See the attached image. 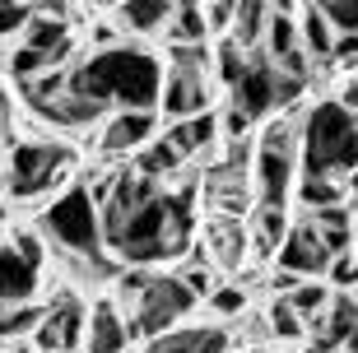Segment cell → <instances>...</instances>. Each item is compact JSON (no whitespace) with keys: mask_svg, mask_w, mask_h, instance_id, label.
Masks as SVG:
<instances>
[{"mask_svg":"<svg viewBox=\"0 0 358 353\" xmlns=\"http://www.w3.org/2000/svg\"><path fill=\"white\" fill-rule=\"evenodd\" d=\"M42 261H47V237L38 228H19L10 242H0V302H33L42 284Z\"/></svg>","mask_w":358,"mask_h":353,"instance_id":"ba28073f","label":"cell"},{"mask_svg":"<svg viewBox=\"0 0 358 353\" xmlns=\"http://www.w3.org/2000/svg\"><path fill=\"white\" fill-rule=\"evenodd\" d=\"M293 200H298L303 210H326V205L349 200V191H345L340 177H331V172H303V177L293 182Z\"/></svg>","mask_w":358,"mask_h":353,"instance_id":"d6986e66","label":"cell"},{"mask_svg":"<svg viewBox=\"0 0 358 353\" xmlns=\"http://www.w3.org/2000/svg\"><path fill=\"white\" fill-rule=\"evenodd\" d=\"M186 288H191V293H196V298H210L214 293V270L210 265H196V270H186Z\"/></svg>","mask_w":358,"mask_h":353,"instance_id":"836d02e7","label":"cell"},{"mask_svg":"<svg viewBox=\"0 0 358 353\" xmlns=\"http://www.w3.org/2000/svg\"><path fill=\"white\" fill-rule=\"evenodd\" d=\"M284 233H289V219H284V205H256V261H275L279 247H284Z\"/></svg>","mask_w":358,"mask_h":353,"instance_id":"44dd1931","label":"cell"},{"mask_svg":"<svg viewBox=\"0 0 358 353\" xmlns=\"http://www.w3.org/2000/svg\"><path fill=\"white\" fill-rule=\"evenodd\" d=\"M70 89L93 98V103L112 112V107H159L163 93V61L135 42L117 47H98L89 61L70 66Z\"/></svg>","mask_w":358,"mask_h":353,"instance_id":"7a4b0ae2","label":"cell"},{"mask_svg":"<svg viewBox=\"0 0 358 353\" xmlns=\"http://www.w3.org/2000/svg\"><path fill=\"white\" fill-rule=\"evenodd\" d=\"M168 140L177 144V154L182 158H196L200 149H210L214 140H219V117H214V112H196V117H177V121H168Z\"/></svg>","mask_w":358,"mask_h":353,"instance_id":"e0dca14e","label":"cell"},{"mask_svg":"<svg viewBox=\"0 0 358 353\" xmlns=\"http://www.w3.org/2000/svg\"><path fill=\"white\" fill-rule=\"evenodd\" d=\"M284 270H293V275H303V279H326V270H331L335 261V251L326 247V237H321V228L312 219H298L284 233V247H279L275 256Z\"/></svg>","mask_w":358,"mask_h":353,"instance_id":"7c38bea8","label":"cell"},{"mask_svg":"<svg viewBox=\"0 0 358 353\" xmlns=\"http://www.w3.org/2000/svg\"><path fill=\"white\" fill-rule=\"evenodd\" d=\"M298 33H303V47H307V56H317V61H326L331 66V47H335V28H331V19L307 0V10L298 14Z\"/></svg>","mask_w":358,"mask_h":353,"instance_id":"603a6c76","label":"cell"},{"mask_svg":"<svg viewBox=\"0 0 358 353\" xmlns=\"http://www.w3.org/2000/svg\"><path fill=\"white\" fill-rule=\"evenodd\" d=\"M24 5H33V10H56V14H66V0H24Z\"/></svg>","mask_w":358,"mask_h":353,"instance_id":"d590c367","label":"cell"},{"mask_svg":"<svg viewBox=\"0 0 358 353\" xmlns=\"http://www.w3.org/2000/svg\"><path fill=\"white\" fill-rule=\"evenodd\" d=\"M173 19V0H117V24L121 33H135V38H154L163 33Z\"/></svg>","mask_w":358,"mask_h":353,"instance_id":"2e32d148","label":"cell"},{"mask_svg":"<svg viewBox=\"0 0 358 353\" xmlns=\"http://www.w3.org/2000/svg\"><path fill=\"white\" fill-rule=\"evenodd\" d=\"M256 200L261 205H289L293 172H298V126L293 121H270L256 140Z\"/></svg>","mask_w":358,"mask_h":353,"instance_id":"8992f818","label":"cell"},{"mask_svg":"<svg viewBox=\"0 0 358 353\" xmlns=\"http://www.w3.org/2000/svg\"><path fill=\"white\" fill-rule=\"evenodd\" d=\"M331 284H321V279H298V284L289 288V302L293 307H298V312L307 316V321H312V316H321L326 312V307H331Z\"/></svg>","mask_w":358,"mask_h":353,"instance_id":"484cf974","label":"cell"},{"mask_svg":"<svg viewBox=\"0 0 358 353\" xmlns=\"http://www.w3.org/2000/svg\"><path fill=\"white\" fill-rule=\"evenodd\" d=\"M247 56H252V52H242L233 38L219 42V52H214V70H219V84H224V89H233V84L242 79V70H247Z\"/></svg>","mask_w":358,"mask_h":353,"instance_id":"83f0119b","label":"cell"},{"mask_svg":"<svg viewBox=\"0 0 358 353\" xmlns=\"http://www.w3.org/2000/svg\"><path fill=\"white\" fill-rule=\"evenodd\" d=\"M38 233L47 237V247L66 251V256H103V214L89 186L70 182L52 196V205L38 214Z\"/></svg>","mask_w":358,"mask_h":353,"instance_id":"277c9868","label":"cell"},{"mask_svg":"<svg viewBox=\"0 0 358 353\" xmlns=\"http://www.w3.org/2000/svg\"><path fill=\"white\" fill-rule=\"evenodd\" d=\"M5 191L14 200H42L70 186L75 177V149L66 140H19L5 154Z\"/></svg>","mask_w":358,"mask_h":353,"instance_id":"5b68a950","label":"cell"},{"mask_svg":"<svg viewBox=\"0 0 358 353\" xmlns=\"http://www.w3.org/2000/svg\"><path fill=\"white\" fill-rule=\"evenodd\" d=\"M52 66H61L52 52H38V47H28V42H19L14 47V56H10V75H14V84L19 79H28V75H42V70H52Z\"/></svg>","mask_w":358,"mask_h":353,"instance_id":"4316f807","label":"cell"},{"mask_svg":"<svg viewBox=\"0 0 358 353\" xmlns=\"http://www.w3.org/2000/svg\"><path fill=\"white\" fill-rule=\"evenodd\" d=\"M326 19H331L335 33H358V0H312Z\"/></svg>","mask_w":358,"mask_h":353,"instance_id":"f1b7e54d","label":"cell"},{"mask_svg":"<svg viewBox=\"0 0 358 353\" xmlns=\"http://www.w3.org/2000/svg\"><path fill=\"white\" fill-rule=\"evenodd\" d=\"M131 321L117 312V302H93L89 307V326H84V344L89 353H126L131 344Z\"/></svg>","mask_w":358,"mask_h":353,"instance_id":"4fadbf2b","label":"cell"},{"mask_svg":"<svg viewBox=\"0 0 358 353\" xmlns=\"http://www.w3.org/2000/svg\"><path fill=\"white\" fill-rule=\"evenodd\" d=\"M210 353H233V349H228V344H219V349H210Z\"/></svg>","mask_w":358,"mask_h":353,"instance_id":"74e56055","label":"cell"},{"mask_svg":"<svg viewBox=\"0 0 358 353\" xmlns=\"http://www.w3.org/2000/svg\"><path fill=\"white\" fill-rule=\"evenodd\" d=\"M24 42L38 47V52H52L56 61H66L70 56V19L56 10H33L24 24Z\"/></svg>","mask_w":358,"mask_h":353,"instance_id":"5bb4252c","label":"cell"},{"mask_svg":"<svg viewBox=\"0 0 358 353\" xmlns=\"http://www.w3.org/2000/svg\"><path fill=\"white\" fill-rule=\"evenodd\" d=\"M210 242H214V265H238L242 256H247L242 247H247L252 237H247L238 223H233V214H224V219L210 228Z\"/></svg>","mask_w":358,"mask_h":353,"instance_id":"cb8c5ba5","label":"cell"},{"mask_svg":"<svg viewBox=\"0 0 358 353\" xmlns=\"http://www.w3.org/2000/svg\"><path fill=\"white\" fill-rule=\"evenodd\" d=\"M270 335H275V340H303L307 335V316L289 302V293H279V298L270 302Z\"/></svg>","mask_w":358,"mask_h":353,"instance_id":"d4e9b609","label":"cell"},{"mask_svg":"<svg viewBox=\"0 0 358 353\" xmlns=\"http://www.w3.org/2000/svg\"><path fill=\"white\" fill-rule=\"evenodd\" d=\"M10 117H14V107H10V98H5V89H0V131L10 126Z\"/></svg>","mask_w":358,"mask_h":353,"instance_id":"8d00e7d4","label":"cell"},{"mask_svg":"<svg viewBox=\"0 0 358 353\" xmlns=\"http://www.w3.org/2000/svg\"><path fill=\"white\" fill-rule=\"evenodd\" d=\"M89 326V312L80 307V298H56L52 307H42L38 330L28 335L38 353H75Z\"/></svg>","mask_w":358,"mask_h":353,"instance_id":"30bf717a","label":"cell"},{"mask_svg":"<svg viewBox=\"0 0 358 353\" xmlns=\"http://www.w3.org/2000/svg\"><path fill=\"white\" fill-rule=\"evenodd\" d=\"M312 223L321 228V237H326V247L340 256V251H354V200H340V205H326V210H312Z\"/></svg>","mask_w":358,"mask_h":353,"instance_id":"ac0fdd59","label":"cell"},{"mask_svg":"<svg viewBox=\"0 0 358 353\" xmlns=\"http://www.w3.org/2000/svg\"><path fill=\"white\" fill-rule=\"evenodd\" d=\"M340 103H345L349 112H354V117H358V79H349L345 89H340Z\"/></svg>","mask_w":358,"mask_h":353,"instance_id":"e575fe53","label":"cell"},{"mask_svg":"<svg viewBox=\"0 0 358 353\" xmlns=\"http://www.w3.org/2000/svg\"><path fill=\"white\" fill-rule=\"evenodd\" d=\"M219 344H228V335L219 326H173L163 335H154L145 353H210Z\"/></svg>","mask_w":358,"mask_h":353,"instance_id":"9a60e30c","label":"cell"},{"mask_svg":"<svg viewBox=\"0 0 358 353\" xmlns=\"http://www.w3.org/2000/svg\"><path fill=\"white\" fill-rule=\"evenodd\" d=\"M210 307H214L219 316H238L242 307H247V298H242L238 284H224V288H214V293H210Z\"/></svg>","mask_w":358,"mask_h":353,"instance_id":"1f68e13d","label":"cell"},{"mask_svg":"<svg viewBox=\"0 0 358 353\" xmlns=\"http://www.w3.org/2000/svg\"><path fill=\"white\" fill-rule=\"evenodd\" d=\"M205 19H210V33H228L233 19H238V0H210Z\"/></svg>","mask_w":358,"mask_h":353,"instance_id":"d6a6232c","label":"cell"},{"mask_svg":"<svg viewBox=\"0 0 358 353\" xmlns=\"http://www.w3.org/2000/svg\"><path fill=\"white\" fill-rule=\"evenodd\" d=\"M98 214L103 247L121 265H163L191 251V191H168L140 168L112 177V191L98 200Z\"/></svg>","mask_w":358,"mask_h":353,"instance_id":"6da1fadb","label":"cell"},{"mask_svg":"<svg viewBox=\"0 0 358 353\" xmlns=\"http://www.w3.org/2000/svg\"><path fill=\"white\" fill-rule=\"evenodd\" d=\"M326 279L340 284V288H358V256L354 251H340V256L331 261V270H326Z\"/></svg>","mask_w":358,"mask_h":353,"instance_id":"4dcf8cb0","label":"cell"},{"mask_svg":"<svg viewBox=\"0 0 358 353\" xmlns=\"http://www.w3.org/2000/svg\"><path fill=\"white\" fill-rule=\"evenodd\" d=\"M28 14H33V5H24V0H0V38H10V33H24Z\"/></svg>","mask_w":358,"mask_h":353,"instance_id":"f546056e","label":"cell"},{"mask_svg":"<svg viewBox=\"0 0 358 353\" xmlns=\"http://www.w3.org/2000/svg\"><path fill=\"white\" fill-rule=\"evenodd\" d=\"M191 307H196V293L186 288L182 275H154L149 288L135 298V307L126 312V321H131L135 340H154L163 330H173L182 316H191Z\"/></svg>","mask_w":358,"mask_h":353,"instance_id":"52a82bcc","label":"cell"},{"mask_svg":"<svg viewBox=\"0 0 358 353\" xmlns=\"http://www.w3.org/2000/svg\"><path fill=\"white\" fill-rule=\"evenodd\" d=\"M182 163L186 158L177 154V144L168 135H154L145 149H135V168L145 172V177H154V182H168L173 172H182Z\"/></svg>","mask_w":358,"mask_h":353,"instance_id":"7402d4cb","label":"cell"},{"mask_svg":"<svg viewBox=\"0 0 358 353\" xmlns=\"http://www.w3.org/2000/svg\"><path fill=\"white\" fill-rule=\"evenodd\" d=\"M159 112H163L168 121L196 117V112H210V75H205V66L173 61V66H168V75H163Z\"/></svg>","mask_w":358,"mask_h":353,"instance_id":"9c48e42d","label":"cell"},{"mask_svg":"<svg viewBox=\"0 0 358 353\" xmlns=\"http://www.w3.org/2000/svg\"><path fill=\"white\" fill-rule=\"evenodd\" d=\"M358 168V117L340 98L312 103L298 121V172L345 177Z\"/></svg>","mask_w":358,"mask_h":353,"instance_id":"3957f363","label":"cell"},{"mask_svg":"<svg viewBox=\"0 0 358 353\" xmlns=\"http://www.w3.org/2000/svg\"><path fill=\"white\" fill-rule=\"evenodd\" d=\"M154 135H159V107H117L103 121L98 149H103V158H126L135 149H145Z\"/></svg>","mask_w":358,"mask_h":353,"instance_id":"8fae6325","label":"cell"},{"mask_svg":"<svg viewBox=\"0 0 358 353\" xmlns=\"http://www.w3.org/2000/svg\"><path fill=\"white\" fill-rule=\"evenodd\" d=\"M266 28H270V0H238V19L228 28V38L242 52H256L266 42Z\"/></svg>","mask_w":358,"mask_h":353,"instance_id":"ffe728a7","label":"cell"}]
</instances>
